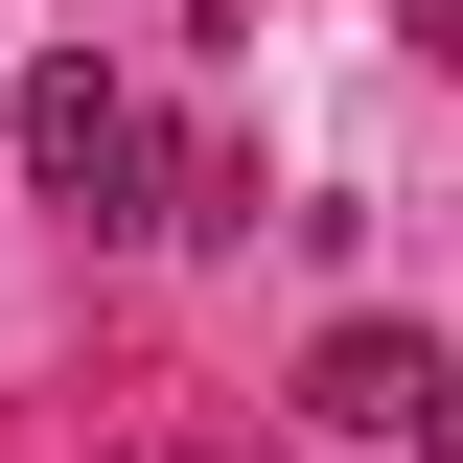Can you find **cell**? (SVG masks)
I'll return each mask as SVG.
<instances>
[{"mask_svg": "<svg viewBox=\"0 0 463 463\" xmlns=\"http://www.w3.org/2000/svg\"><path fill=\"white\" fill-rule=\"evenodd\" d=\"M116 463H185V440H116Z\"/></svg>", "mask_w": 463, "mask_h": 463, "instance_id": "obj_4", "label": "cell"}, {"mask_svg": "<svg viewBox=\"0 0 463 463\" xmlns=\"http://www.w3.org/2000/svg\"><path fill=\"white\" fill-rule=\"evenodd\" d=\"M185 24H255V0H185Z\"/></svg>", "mask_w": 463, "mask_h": 463, "instance_id": "obj_3", "label": "cell"}, {"mask_svg": "<svg viewBox=\"0 0 463 463\" xmlns=\"http://www.w3.org/2000/svg\"><path fill=\"white\" fill-rule=\"evenodd\" d=\"M24 185H47L70 232H139V185H163V139H139V93H116L93 47H47V70H24Z\"/></svg>", "mask_w": 463, "mask_h": 463, "instance_id": "obj_1", "label": "cell"}, {"mask_svg": "<svg viewBox=\"0 0 463 463\" xmlns=\"http://www.w3.org/2000/svg\"><path fill=\"white\" fill-rule=\"evenodd\" d=\"M301 417H325V440H417V417H440V347L417 325H325L301 347Z\"/></svg>", "mask_w": 463, "mask_h": 463, "instance_id": "obj_2", "label": "cell"}]
</instances>
